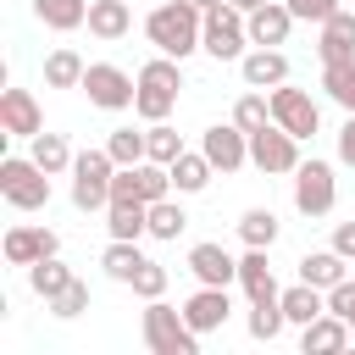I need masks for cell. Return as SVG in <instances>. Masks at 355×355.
<instances>
[{"mask_svg":"<svg viewBox=\"0 0 355 355\" xmlns=\"http://www.w3.org/2000/svg\"><path fill=\"white\" fill-rule=\"evenodd\" d=\"M200 33H205V11L194 0H166L144 17V39L161 50V55H194L200 50Z\"/></svg>","mask_w":355,"mask_h":355,"instance_id":"6da1fadb","label":"cell"},{"mask_svg":"<svg viewBox=\"0 0 355 355\" xmlns=\"http://www.w3.org/2000/svg\"><path fill=\"white\" fill-rule=\"evenodd\" d=\"M178 89H183V61L178 55H155L139 67V94H133V111L144 122H166L172 105H178Z\"/></svg>","mask_w":355,"mask_h":355,"instance_id":"7a4b0ae2","label":"cell"},{"mask_svg":"<svg viewBox=\"0 0 355 355\" xmlns=\"http://www.w3.org/2000/svg\"><path fill=\"white\" fill-rule=\"evenodd\" d=\"M144 344L155 355H200V333L189 327V316L166 300H144Z\"/></svg>","mask_w":355,"mask_h":355,"instance_id":"3957f363","label":"cell"},{"mask_svg":"<svg viewBox=\"0 0 355 355\" xmlns=\"http://www.w3.org/2000/svg\"><path fill=\"white\" fill-rule=\"evenodd\" d=\"M0 194L17 211H44L50 205V172L33 155H6L0 161Z\"/></svg>","mask_w":355,"mask_h":355,"instance_id":"277c9868","label":"cell"},{"mask_svg":"<svg viewBox=\"0 0 355 355\" xmlns=\"http://www.w3.org/2000/svg\"><path fill=\"white\" fill-rule=\"evenodd\" d=\"M200 50L205 55H216V61H244V50H250V22H244V11L239 6H211L205 11V33H200Z\"/></svg>","mask_w":355,"mask_h":355,"instance_id":"5b68a950","label":"cell"},{"mask_svg":"<svg viewBox=\"0 0 355 355\" xmlns=\"http://www.w3.org/2000/svg\"><path fill=\"white\" fill-rule=\"evenodd\" d=\"M111 178H116L111 150H83L72 161V205L78 211H105L111 205Z\"/></svg>","mask_w":355,"mask_h":355,"instance_id":"8992f818","label":"cell"},{"mask_svg":"<svg viewBox=\"0 0 355 355\" xmlns=\"http://www.w3.org/2000/svg\"><path fill=\"white\" fill-rule=\"evenodd\" d=\"M338 205V178L327 161H300L294 166V211L300 216H327Z\"/></svg>","mask_w":355,"mask_h":355,"instance_id":"52a82bcc","label":"cell"},{"mask_svg":"<svg viewBox=\"0 0 355 355\" xmlns=\"http://www.w3.org/2000/svg\"><path fill=\"white\" fill-rule=\"evenodd\" d=\"M83 94H89V105H100V111H128L133 94H139V78H128V72L111 67V61H89Z\"/></svg>","mask_w":355,"mask_h":355,"instance_id":"ba28073f","label":"cell"},{"mask_svg":"<svg viewBox=\"0 0 355 355\" xmlns=\"http://www.w3.org/2000/svg\"><path fill=\"white\" fill-rule=\"evenodd\" d=\"M272 122H277V128H288V133L305 144V139H316V128H322V105H316L305 89L277 83V89H272Z\"/></svg>","mask_w":355,"mask_h":355,"instance_id":"9c48e42d","label":"cell"},{"mask_svg":"<svg viewBox=\"0 0 355 355\" xmlns=\"http://www.w3.org/2000/svg\"><path fill=\"white\" fill-rule=\"evenodd\" d=\"M250 166H261L266 178H283V172H294V166H300V139H294L288 128L266 122L261 133H250Z\"/></svg>","mask_w":355,"mask_h":355,"instance_id":"30bf717a","label":"cell"},{"mask_svg":"<svg viewBox=\"0 0 355 355\" xmlns=\"http://www.w3.org/2000/svg\"><path fill=\"white\" fill-rule=\"evenodd\" d=\"M200 150L211 155L216 172H239V166L250 161V133H244L239 122H216V128L200 133Z\"/></svg>","mask_w":355,"mask_h":355,"instance_id":"8fae6325","label":"cell"},{"mask_svg":"<svg viewBox=\"0 0 355 355\" xmlns=\"http://www.w3.org/2000/svg\"><path fill=\"white\" fill-rule=\"evenodd\" d=\"M183 316H189V327L205 338V333H222V327H227V316H233V300H227V288H216V283H200V288L183 300Z\"/></svg>","mask_w":355,"mask_h":355,"instance_id":"7c38bea8","label":"cell"},{"mask_svg":"<svg viewBox=\"0 0 355 355\" xmlns=\"http://www.w3.org/2000/svg\"><path fill=\"white\" fill-rule=\"evenodd\" d=\"M0 133H11V139L44 133V116H39L33 89H6V94H0Z\"/></svg>","mask_w":355,"mask_h":355,"instance_id":"4fadbf2b","label":"cell"},{"mask_svg":"<svg viewBox=\"0 0 355 355\" xmlns=\"http://www.w3.org/2000/svg\"><path fill=\"white\" fill-rule=\"evenodd\" d=\"M239 78H244L250 89H277V83H288V55H283L277 44H255V50H244Z\"/></svg>","mask_w":355,"mask_h":355,"instance_id":"5bb4252c","label":"cell"},{"mask_svg":"<svg viewBox=\"0 0 355 355\" xmlns=\"http://www.w3.org/2000/svg\"><path fill=\"white\" fill-rule=\"evenodd\" d=\"M349 338H355V327L344 316H333V311H322L316 322L300 327V349L305 355H338V349H349Z\"/></svg>","mask_w":355,"mask_h":355,"instance_id":"9a60e30c","label":"cell"},{"mask_svg":"<svg viewBox=\"0 0 355 355\" xmlns=\"http://www.w3.org/2000/svg\"><path fill=\"white\" fill-rule=\"evenodd\" d=\"M0 250H6L11 266H33V261H44V255H61V239H55L50 227H11Z\"/></svg>","mask_w":355,"mask_h":355,"instance_id":"2e32d148","label":"cell"},{"mask_svg":"<svg viewBox=\"0 0 355 355\" xmlns=\"http://www.w3.org/2000/svg\"><path fill=\"white\" fill-rule=\"evenodd\" d=\"M105 227H111V239H144V233H150V205H144L139 194H111Z\"/></svg>","mask_w":355,"mask_h":355,"instance_id":"e0dca14e","label":"cell"},{"mask_svg":"<svg viewBox=\"0 0 355 355\" xmlns=\"http://www.w3.org/2000/svg\"><path fill=\"white\" fill-rule=\"evenodd\" d=\"M189 272H194L200 283H216V288H227V283H239V261H233V255H227L222 244H211V239L189 250Z\"/></svg>","mask_w":355,"mask_h":355,"instance_id":"ac0fdd59","label":"cell"},{"mask_svg":"<svg viewBox=\"0 0 355 355\" xmlns=\"http://www.w3.org/2000/svg\"><path fill=\"white\" fill-rule=\"evenodd\" d=\"M316 55H322V67H327V61H355V11H344V6H338V11L322 22Z\"/></svg>","mask_w":355,"mask_h":355,"instance_id":"d6986e66","label":"cell"},{"mask_svg":"<svg viewBox=\"0 0 355 355\" xmlns=\"http://www.w3.org/2000/svg\"><path fill=\"white\" fill-rule=\"evenodd\" d=\"M244 22H250V44H288L294 11H288L283 0H266V6H255Z\"/></svg>","mask_w":355,"mask_h":355,"instance_id":"ffe728a7","label":"cell"},{"mask_svg":"<svg viewBox=\"0 0 355 355\" xmlns=\"http://www.w3.org/2000/svg\"><path fill=\"white\" fill-rule=\"evenodd\" d=\"M239 288L250 294V305H261V300H277V294H283V288H277V277H272V266H266V250H250V244H244Z\"/></svg>","mask_w":355,"mask_h":355,"instance_id":"44dd1931","label":"cell"},{"mask_svg":"<svg viewBox=\"0 0 355 355\" xmlns=\"http://www.w3.org/2000/svg\"><path fill=\"white\" fill-rule=\"evenodd\" d=\"M128 28H133V6H128V0H89V33H94V39L111 44V39H122Z\"/></svg>","mask_w":355,"mask_h":355,"instance_id":"7402d4cb","label":"cell"},{"mask_svg":"<svg viewBox=\"0 0 355 355\" xmlns=\"http://www.w3.org/2000/svg\"><path fill=\"white\" fill-rule=\"evenodd\" d=\"M83 72H89V61H83L72 44H55V50L44 55V83H50V89H83Z\"/></svg>","mask_w":355,"mask_h":355,"instance_id":"603a6c76","label":"cell"},{"mask_svg":"<svg viewBox=\"0 0 355 355\" xmlns=\"http://www.w3.org/2000/svg\"><path fill=\"white\" fill-rule=\"evenodd\" d=\"M144 261H150V255L139 250V239H111V244H105V255H100V266H105V277H111V283H133Z\"/></svg>","mask_w":355,"mask_h":355,"instance_id":"cb8c5ba5","label":"cell"},{"mask_svg":"<svg viewBox=\"0 0 355 355\" xmlns=\"http://www.w3.org/2000/svg\"><path fill=\"white\" fill-rule=\"evenodd\" d=\"M344 266H349V261H344L333 244H327V250H311V255H300V277H305V283H316L322 294H327L333 283H344V277H349Z\"/></svg>","mask_w":355,"mask_h":355,"instance_id":"d4e9b609","label":"cell"},{"mask_svg":"<svg viewBox=\"0 0 355 355\" xmlns=\"http://www.w3.org/2000/svg\"><path fill=\"white\" fill-rule=\"evenodd\" d=\"M277 300H283V316H288L294 327H305V322H316V316L327 311V294H322L316 283H305V277H300L294 288H283Z\"/></svg>","mask_w":355,"mask_h":355,"instance_id":"484cf974","label":"cell"},{"mask_svg":"<svg viewBox=\"0 0 355 355\" xmlns=\"http://www.w3.org/2000/svg\"><path fill=\"white\" fill-rule=\"evenodd\" d=\"M277 233H283V222H277V211H272V205H250V211L239 216V239H244L250 250H272V244H277Z\"/></svg>","mask_w":355,"mask_h":355,"instance_id":"4316f807","label":"cell"},{"mask_svg":"<svg viewBox=\"0 0 355 355\" xmlns=\"http://www.w3.org/2000/svg\"><path fill=\"white\" fill-rule=\"evenodd\" d=\"M211 172H216V166H211L205 150H183V155L172 161V189H178V194H200V189L211 183Z\"/></svg>","mask_w":355,"mask_h":355,"instance_id":"83f0119b","label":"cell"},{"mask_svg":"<svg viewBox=\"0 0 355 355\" xmlns=\"http://www.w3.org/2000/svg\"><path fill=\"white\" fill-rule=\"evenodd\" d=\"M72 277H78V272H72L61 255H44V261H33V266H28V288H33L39 300H55Z\"/></svg>","mask_w":355,"mask_h":355,"instance_id":"f1b7e54d","label":"cell"},{"mask_svg":"<svg viewBox=\"0 0 355 355\" xmlns=\"http://www.w3.org/2000/svg\"><path fill=\"white\" fill-rule=\"evenodd\" d=\"M33 17L55 33H72V28L89 22V0H33Z\"/></svg>","mask_w":355,"mask_h":355,"instance_id":"f546056e","label":"cell"},{"mask_svg":"<svg viewBox=\"0 0 355 355\" xmlns=\"http://www.w3.org/2000/svg\"><path fill=\"white\" fill-rule=\"evenodd\" d=\"M28 155H33V161H39L50 178L72 172V161H78V155H72V144H67L61 133H33V150H28Z\"/></svg>","mask_w":355,"mask_h":355,"instance_id":"4dcf8cb0","label":"cell"},{"mask_svg":"<svg viewBox=\"0 0 355 355\" xmlns=\"http://www.w3.org/2000/svg\"><path fill=\"white\" fill-rule=\"evenodd\" d=\"M183 227H189V211H183V205H178L172 194L150 205V239H161V244H172V239H178Z\"/></svg>","mask_w":355,"mask_h":355,"instance_id":"1f68e13d","label":"cell"},{"mask_svg":"<svg viewBox=\"0 0 355 355\" xmlns=\"http://www.w3.org/2000/svg\"><path fill=\"white\" fill-rule=\"evenodd\" d=\"M322 89H327L333 105L355 111V61H327V67H322Z\"/></svg>","mask_w":355,"mask_h":355,"instance_id":"d6a6232c","label":"cell"},{"mask_svg":"<svg viewBox=\"0 0 355 355\" xmlns=\"http://www.w3.org/2000/svg\"><path fill=\"white\" fill-rule=\"evenodd\" d=\"M105 150H111V161H116V166H139V161H150V139H144V133H133V128H111Z\"/></svg>","mask_w":355,"mask_h":355,"instance_id":"836d02e7","label":"cell"},{"mask_svg":"<svg viewBox=\"0 0 355 355\" xmlns=\"http://www.w3.org/2000/svg\"><path fill=\"white\" fill-rule=\"evenodd\" d=\"M283 327H288L283 300H261V305H250V338H255V344H272Z\"/></svg>","mask_w":355,"mask_h":355,"instance_id":"e575fe53","label":"cell"},{"mask_svg":"<svg viewBox=\"0 0 355 355\" xmlns=\"http://www.w3.org/2000/svg\"><path fill=\"white\" fill-rule=\"evenodd\" d=\"M233 122H239L244 133H261V128L272 122V94H261V89L239 94V105H233Z\"/></svg>","mask_w":355,"mask_h":355,"instance_id":"d590c367","label":"cell"},{"mask_svg":"<svg viewBox=\"0 0 355 355\" xmlns=\"http://www.w3.org/2000/svg\"><path fill=\"white\" fill-rule=\"evenodd\" d=\"M44 305H50V316H55V322H72V316H83V311H89V283H83V277H72V283H67L55 300H44Z\"/></svg>","mask_w":355,"mask_h":355,"instance_id":"8d00e7d4","label":"cell"},{"mask_svg":"<svg viewBox=\"0 0 355 355\" xmlns=\"http://www.w3.org/2000/svg\"><path fill=\"white\" fill-rule=\"evenodd\" d=\"M144 139H150V161H161V166H172V161L183 155V139H178V128H166V122H150Z\"/></svg>","mask_w":355,"mask_h":355,"instance_id":"74e56055","label":"cell"},{"mask_svg":"<svg viewBox=\"0 0 355 355\" xmlns=\"http://www.w3.org/2000/svg\"><path fill=\"white\" fill-rule=\"evenodd\" d=\"M128 288H133L139 300H161V294H166V266H161V261H144L139 277H133Z\"/></svg>","mask_w":355,"mask_h":355,"instance_id":"f35d334b","label":"cell"},{"mask_svg":"<svg viewBox=\"0 0 355 355\" xmlns=\"http://www.w3.org/2000/svg\"><path fill=\"white\" fill-rule=\"evenodd\" d=\"M283 6L294 11V22H316V28L338 11V0H283Z\"/></svg>","mask_w":355,"mask_h":355,"instance_id":"ab89813d","label":"cell"},{"mask_svg":"<svg viewBox=\"0 0 355 355\" xmlns=\"http://www.w3.org/2000/svg\"><path fill=\"white\" fill-rule=\"evenodd\" d=\"M327 311H333V316H344V322H355V277H344V283H333V288H327Z\"/></svg>","mask_w":355,"mask_h":355,"instance_id":"60d3db41","label":"cell"},{"mask_svg":"<svg viewBox=\"0 0 355 355\" xmlns=\"http://www.w3.org/2000/svg\"><path fill=\"white\" fill-rule=\"evenodd\" d=\"M338 161L344 166H355V111L344 116V128H338Z\"/></svg>","mask_w":355,"mask_h":355,"instance_id":"b9f144b4","label":"cell"},{"mask_svg":"<svg viewBox=\"0 0 355 355\" xmlns=\"http://www.w3.org/2000/svg\"><path fill=\"white\" fill-rule=\"evenodd\" d=\"M333 250H338L344 261H355V222H338V227H333Z\"/></svg>","mask_w":355,"mask_h":355,"instance_id":"7bdbcfd3","label":"cell"},{"mask_svg":"<svg viewBox=\"0 0 355 355\" xmlns=\"http://www.w3.org/2000/svg\"><path fill=\"white\" fill-rule=\"evenodd\" d=\"M227 6H239V11L250 17V11H255V6H266V0H227Z\"/></svg>","mask_w":355,"mask_h":355,"instance_id":"ee69618b","label":"cell"},{"mask_svg":"<svg viewBox=\"0 0 355 355\" xmlns=\"http://www.w3.org/2000/svg\"><path fill=\"white\" fill-rule=\"evenodd\" d=\"M194 6H200V11H211V6H222V0H194Z\"/></svg>","mask_w":355,"mask_h":355,"instance_id":"f6af8a7d","label":"cell"},{"mask_svg":"<svg viewBox=\"0 0 355 355\" xmlns=\"http://www.w3.org/2000/svg\"><path fill=\"white\" fill-rule=\"evenodd\" d=\"M349 327H355V322H349Z\"/></svg>","mask_w":355,"mask_h":355,"instance_id":"bcb514c9","label":"cell"}]
</instances>
